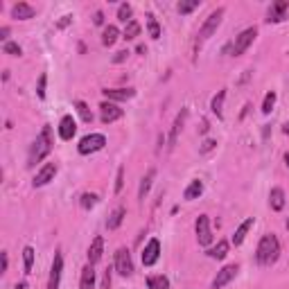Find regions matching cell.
<instances>
[{"label": "cell", "mask_w": 289, "mask_h": 289, "mask_svg": "<svg viewBox=\"0 0 289 289\" xmlns=\"http://www.w3.org/2000/svg\"><path fill=\"white\" fill-rule=\"evenodd\" d=\"M54 174H57V165H54V163H45V165L36 172V177H34V181H32V183H34V188L48 186V183L54 179Z\"/></svg>", "instance_id": "obj_12"}, {"label": "cell", "mask_w": 289, "mask_h": 289, "mask_svg": "<svg viewBox=\"0 0 289 289\" xmlns=\"http://www.w3.org/2000/svg\"><path fill=\"white\" fill-rule=\"evenodd\" d=\"M23 260H25V274H32V265H34V249L32 246L23 249Z\"/></svg>", "instance_id": "obj_30"}, {"label": "cell", "mask_w": 289, "mask_h": 289, "mask_svg": "<svg viewBox=\"0 0 289 289\" xmlns=\"http://www.w3.org/2000/svg\"><path fill=\"white\" fill-rule=\"evenodd\" d=\"M147 27H149V36L152 39H161V25H158L156 16H152V14L147 16Z\"/></svg>", "instance_id": "obj_29"}, {"label": "cell", "mask_w": 289, "mask_h": 289, "mask_svg": "<svg viewBox=\"0 0 289 289\" xmlns=\"http://www.w3.org/2000/svg\"><path fill=\"white\" fill-rule=\"evenodd\" d=\"M129 16H131V5L122 2V5H120V9H118V18L122 20V23H131V20H129Z\"/></svg>", "instance_id": "obj_35"}, {"label": "cell", "mask_w": 289, "mask_h": 289, "mask_svg": "<svg viewBox=\"0 0 289 289\" xmlns=\"http://www.w3.org/2000/svg\"><path fill=\"white\" fill-rule=\"evenodd\" d=\"M194 230H196V242L201 246H208L212 242V233H210V219L206 215H199L196 217V224H194Z\"/></svg>", "instance_id": "obj_6"}, {"label": "cell", "mask_w": 289, "mask_h": 289, "mask_svg": "<svg viewBox=\"0 0 289 289\" xmlns=\"http://www.w3.org/2000/svg\"><path fill=\"white\" fill-rule=\"evenodd\" d=\"M201 192H203V183L199 181V179H194V181H190V186L186 188V192H183V199L186 201H194L201 196Z\"/></svg>", "instance_id": "obj_20"}, {"label": "cell", "mask_w": 289, "mask_h": 289, "mask_svg": "<svg viewBox=\"0 0 289 289\" xmlns=\"http://www.w3.org/2000/svg\"><path fill=\"white\" fill-rule=\"evenodd\" d=\"M122 115H124V111L118 106V104H113V102H104L102 106H99V118H102L104 124L115 122V120H120Z\"/></svg>", "instance_id": "obj_9"}, {"label": "cell", "mask_w": 289, "mask_h": 289, "mask_svg": "<svg viewBox=\"0 0 289 289\" xmlns=\"http://www.w3.org/2000/svg\"><path fill=\"white\" fill-rule=\"evenodd\" d=\"M93 20H95V25H102V23H104V14H102V11H97Z\"/></svg>", "instance_id": "obj_42"}, {"label": "cell", "mask_w": 289, "mask_h": 289, "mask_svg": "<svg viewBox=\"0 0 289 289\" xmlns=\"http://www.w3.org/2000/svg\"><path fill=\"white\" fill-rule=\"evenodd\" d=\"M68 23H70V16H64V18L59 20V27H66V25H68Z\"/></svg>", "instance_id": "obj_46"}, {"label": "cell", "mask_w": 289, "mask_h": 289, "mask_svg": "<svg viewBox=\"0 0 289 289\" xmlns=\"http://www.w3.org/2000/svg\"><path fill=\"white\" fill-rule=\"evenodd\" d=\"M140 34V25L136 23V20H131V23H127V27H124V39L127 41H131V39H136V36Z\"/></svg>", "instance_id": "obj_31"}, {"label": "cell", "mask_w": 289, "mask_h": 289, "mask_svg": "<svg viewBox=\"0 0 289 289\" xmlns=\"http://www.w3.org/2000/svg\"><path fill=\"white\" fill-rule=\"evenodd\" d=\"M108 285H111V274L106 271V276H104V289H108Z\"/></svg>", "instance_id": "obj_44"}, {"label": "cell", "mask_w": 289, "mask_h": 289, "mask_svg": "<svg viewBox=\"0 0 289 289\" xmlns=\"http://www.w3.org/2000/svg\"><path fill=\"white\" fill-rule=\"evenodd\" d=\"M186 118H188V111H186V108H183V111L177 115V120H174V127H172V133H170V145H167V147H170V149H174V145H177L179 133H181L183 122H186Z\"/></svg>", "instance_id": "obj_17"}, {"label": "cell", "mask_w": 289, "mask_h": 289, "mask_svg": "<svg viewBox=\"0 0 289 289\" xmlns=\"http://www.w3.org/2000/svg\"><path fill=\"white\" fill-rule=\"evenodd\" d=\"M75 106H77V111H79V115H82L84 122H93V113H91V108L86 106V104H84V102H77Z\"/></svg>", "instance_id": "obj_33"}, {"label": "cell", "mask_w": 289, "mask_h": 289, "mask_svg": "<svg viewBox=\"0 0 289 289\" xmlns=\"http://www.w3.org/2000/svg\"><path fill=\"white\" fill-rule=\"evenodd\" d=\"M127 57H129V52L124 50V52H118V54H115V59H113V61H115V64H120V61H124Z\"/></svg>", "instance_id": "obj_41"}, {"label": "cell", "mask_w": 289, "mask_h": 289, "mask_svg": "<svg viewBox=\"0 0 289 289\" xmlns=\"http://www.w3.org/2000/svg\"><path fill=\"white\" fill-rule=\"evenodd\" d=\"M158 255H161V242L154 237V240H149V244L145 246V251H142V265L145 267L156 265Z\"/></svg>", "instance_id": "obj_11"}, {"label": "cell", "mask_w": 289, "mask_h": 289, "mask_svg": "<svg viewBox=\"0 0 289 289\" xmlns=\"http://www.w3.org/2000/svg\"><path fill=\"white\" fill-rule=\"evenodd\" d=\"M278 255H280V242H278V237L274 235V233H267L262 240H260V244H258V262L262 267H271L278 260Z\"/></svg>", "instance_id": "obj_2"}, {"label": "cell", "mask_w": 289, "mask_h": 289, "mask_svg": "<svg viewBox=\"0 0 289 289\" xmlns=\"http://www.w3.org/2000/svg\"><path fill=\"white\" fill-rule=\"evenodd\" d=\"M287 228H289V219H287Z\"/></svg>", "instance_id": "obj_50"}, {"label": "cell", "mask_w": 289, "mask_h": 289, "mask_svg": "<svg viewBox=\"0 0 289 289\" xmlns=\"http://www.w3.org/2000/svg\"><path fill=\"white\" fill-rule=\"evenodd\" d=\"M274 104H276V93L271 91V93H267V97H265V104H262V113H271Z\"/></svg>", "instance_id": "obj_36"}, {"label": "cell", "mask_w": 289, "mask_h": 289, "mask_svg": "<svg viewBox=\"0 0 289 289\" xmlns=\"http://www.w3.org/2000/svg\"><path fill=\"white\" fill-rule=\"evenodd\" d=\"M147 287L149 289H170V280H167L165 276H149Z\"/></svg>", "instance_id": "obj_27"}, {"label": "cell", "mask_w": 289, "mask_h": 289, "mask_svg": "<svg viewBox=\"0 0 289 289\" xmlns=\"http://www.w3.org/2000/svg\"><path fill=\"white\" fill-rule=\"evenodd\" d=\"M237 271H240V267L237 265H226L224 269L217 274V278L212 280V289H221V287H226V285L230 283V280L235 278L237 276Z\"/></svg>", "instance_id": "obj_10"}, {"label": "cell", "mask_w": 289, "mask_h": 289, "mask_svg": "<svg viewBox=\"0 0 289 289\" xmlns=\"http://www.w3.org/2000/svg\"><path fill=\"white\" fill-rule=\"evenodd\" d=\"M104 145H106V138L102 133H91V136L79 140V154H84V156L86 154H95L99 149H104Z\"/></svg>", "instance_id": "obj_4"}, {"label": "cell", "mask_w": 289, "mask_h": 289, "mask_svg": "<svg viewBox=\"0 0 289 289\" xmlns=\"http://www.w3.org/2000/svg\"><path fill=\"white\" fill-rule=\"evenodd\" d=\"M224 99H226V91H219L210 102V108H212V113H215L217 118H221V113H224Z\"/></svg>", "instance_id": "obj_26"}, {"label": "cell", "mask_w": 289, "mask_h": 289, "mask_svg": "<svg viewBox=\"0 0 289 289\" xmlns=\"http://www.w3.org/2000/svg\"><path fill=\"white\" fill-rule=\"evenodd\" d=\"M154 177H156V170H147V174L142 177V181H140V190H138V199L140 201H145V196H147V192H149V188H152V181H154Z\"/></svg>", "instance_id": "obj_21"}, {"label": "cell", "mask_w": 289, "mask_h": 289, "mask_svg": "<svg viewBox=\"0 0 289 289\" xmlns=\"http://www.w3.org/2000/svg\"><path fill=\"white\" fill-rule=\"evenodd\" d=\"M52 129L50 127H43V131L36 136V140L32 142V149H30V158H27V165L34 167L36 163H41L50 152H52Z\"/></svg>", "instance_id": "obj_1"}, {"label": "cell", "mask_w": 289, "mask_h": 289, "mask_svg": "<svg viewBox=\"0 0 289 289\" xmlns=\"http://www.w3.org/2000/svg\"><path fill=\"white\" fill-rule=\"evenodd\" d=\"M5 52L11 54V57H20V45L18 43H11V41H7V43H5Z\"/></svg>", "instance_id": "obj_37"}, {"label": "cell", "mask_w": 289, "mask_h": 289, "mask_svg": "<svg viewBox=\"0 0 289 289\" xmlns=\"http://www.w3.org/2000/svg\"><path fill=\"white\" fill-rule=\"evenodd\" d=\"M7 267H9V258H7V253H2V274L7 271Z\"/></svg>", "instance_id": "obj_43"}, {"label": "cell", "mask_w": 289, "mask_h": 289, "mask_svg": "<svg viewBox=\"0 0 289 289\" xmlns=\"http://www.w3.org/2000/svg\"><path fill=\"white\" fill-rule=\"evenodd\" d=\"M75 131H77V122H75L73 115H64L59 122V136L61 140H73Z\"/></svg>", "instance_id": "obj_14"}, {"label": "cell", "mask_w": 289, "mask_h": 289, "mask_svg": "<svg viewBox=\"0 0 289 289\" xmlns=\"http://www.w3.org/2000/svg\"><path fill=\"white\" fill-rule=\"evenodd\" d=\"M16 289H25V285H23V283H20V285H16Z\"/></svg>", "instance_id": "obj_48"}, {"label": "cell", "mask_w": 289, "mask_h": 289, "mask_svg": "<svg viewBox=\"0 0 289 289\" xmlns=\"http://www.w3.org/2000/svg\"><path fill=\"white\" fill-rule=\"evenodd\" d=\"M215 145H217L215 140H206V142H203V147H201V152H210V149L215 147Z\"/></svg>", "instance_id": "obj_40"}, {"label": "cell", "mask_w": 289, "mask_h": 289, "mask_svg": "<svg viewBox=\"0 0 289 289\" xmlns=\"http://www.w3.org/2000/svg\"><path fill=\"white\" fill-rule=\"evenodd\" d=\"M285 163H287V165H289V152H287V156H285Z\"/></svg>", "instance_id": "obj_49"}, {"label": "cell", "mask_w": 289, "mask_h": 289, "mask_svg": "<svg viewBox=\"0 0 289 289\" xmlns=\"http://www.w3.org/2000/svg\"><path fill=\"white\" fill-rule=\"evenodd\" d=\"M136 91L133 89H106L104 91V97L113 99V102H124V99H131Z\"/></svg>", "instance_id": "obj_16"}, {"label": "cell", "mask_w": 289, "mask_h": 289, "mask_svg": "<svg viewBox=\"0 0 289 289\" xmlns=\"http://www.w3.org/2000/svg\"><path fill=\"white\" fill-rule=\"evenodd\" d=\"M7 36H9V27H2L0 30V39H7Z\"/></svg>", "instance_id": "obj_45"}, {"label": "cell", "mask_w": 289, "mask_h": 289, "mask_svg": "<svg viewBox=\"0 0 289 289\" xmlns=\"http://www.w3.org/2000/svg\"><path fill=\"white\" fill-rule=\"evenodd\" d=\"M95 287V269L93 265H86L82 269V283H79V289H93Z\"/></svg>", "instance_id": "obj_19"}, {"label": "cell", "mask_w": 289, "mask_h": 289, "mask_svg": "<svg viewBox=\"0 0 289 289\" xmlns=\"http://www.w3.org/2000/svg\"><path fill=\"white\" fill-rule=\"evenodd\" d=\"M122 179H124V167L118 170V179H115V192L122 190Z\"/></svg>", "instance_id": "obj_39"}, {"label": "cell", "mask_w": 289, "mask_h": 289, "mask_svg": "<svg viewBox=\"0 0 289 289\" xmlns=\"http://www.w3.org/2000/svg\"><path fill=\"white\" fill-rule=\"evenodd\" d=\"M283 131H285V133H287V136H289V122H287V124H285V127H283Z\"/></svg>", "instance_id": "obj_47"}, {"label": "cell", "mask_w": 289, "mask_h": 289, "mask_svg": "<svg viewBox=\"0 0 289 289\" xmlns=\"http://www.w3.org/2000/svg\"><path fill=\"white\" fill-rule=\"evenodd\" d=\"M115 271H118L120 276H131L133 274L131 253H129L127 246H120L118 253H115Z\"/></svg>", "instance_id": "obj_5"}, {"label": "cell", "mask_w": 289, "mask_h": 289, "mask_svg": "<svg viewBox=\"0 0 289 289\" xmlns=\"http://www.w3.org/2000/svg\"><path fill=\"white\" fill-rule=\"evenodd\" d=\"M102 251H104V240L97 235L93 240V244L89 246V265H97L102 260Z\"/></svg>", "instance_id": "obj_18"}, {"label": "cell", "mask_w": 289, "mask_h": 289, "mask_svg": "<svg viewBox=\"0 0 289 289\" xmlns=\"http://www.w3.org/2000/svg\"><path fill=\"white\" fill-rule=\"evenodd\" d=\"M269 203H271V208H274L276 212L283 210V208H285V192L280 190V188H274V190H271V194H269Z\"/></svg>", "instance_id": "obj_23"}, {"label": "cell", "mask_w": 289, "mask_h": 289, "mask_svg": "<svg viewBox=\"0 0 289 289\" xmlns=\"http://www.w3.org/2000/svg\"><path fill=\"white\" fill-rule=\"evenodd\" d=\"M287 14H289V2L287 0H278V2H274V5L269 7V23H280V20H285L287 18Z\"/></svg>", "instance_id": "obj_13"}, {"label": "cell", "mask_w": 289, "mask_h": 289, "mask_svg": "<svg viewBox=\"0 0 289 289\" xmlns=\"http://www.w3.org/2000/svg\"><path fill=\"white\" fill-rule=\"evenodd\" d=\"M45 82H48V75H41V77H39V86H36V95H39V97L41 99H43L45 97Z\"/></svg>", "instance_id": "obj_38"}, {"label": "cell", "mask_w": 289, "mask_h": 289, "mask_svg": "<svg viewBox=\"0 0 289 289\" xmlns=\"http://www.w3.org/2000/svg\"><path fill=\"white\" fill-rule=\"evenodd\" d=\"M208 255H210L212 260H224L226 255H228V242H219L215 249L208 251Z\"/></svg>", "instance_id": "obj_28"}, {"label": "cell", "mask_w": 289, "mask_h": 289, "mask_svg": "<svg viewBox=\"0 0 289 289\" xmlns=\"http://www.w3.org/2000/svg\"><path fill=\"white\" fill-rule=\"evenodd\" d=\"M224 14H226V9L224 7H219V9H215L210 16L206 18V23H203V27L199 30V43H203V41H208L212 34H215L217 30H219V25H221V20H224Z\"/></svg>", "instance_id": "obj_3"}, {"label": "cell", "mask_w": 289, "mask_h": 289, "mask_svg": "<svg viewBox=\"0 0 289 289\" xmlns=\"http://www.w3.org/2000/svg\"><path fill=\"white\" fill-rule=\"evenodd\" d=\"M118 36H120L118 27H115V25H108V27H104V32H102V43L106 45V48H111V45L118 41Z\"/></svg>", "instance_id": "obj_25"}, {"label": "cell", "mask_w": 289, "mask_h": 289, "mask_svg": "<svg viewBox=\"0 0 289 289\" xmlns=\"http://www.w3.org/2000/svg\"><path fill=\"white\" fill-rule=\"evenodd\" d=\"M255 36H258V30H255V27H249V30H244V32H242V34L235 39V43H233V54H235V57L244 54L246 48H249V45L253 43Z\"/></svg>", "instance_id": "obj_8"}, {"label": "cell", "mask_w": 289, "mask_h": 289, "mask_svg": "<svg viewBox=\"0 0 289 289\" xmlns=\"http://www.w3.org/2000/svg\"><path fill=\"white\" fill-rule=\"evenodd\" d=\"M61 271H64V255H61V251H57V253H54V260H52V267H50L48 289H59Z\"/></svg>", "instance_id": "obj_7"}, {"label": "cell", "mask_w": 289, "mask_h": 289, "mask_svg": "<svg viewBox=\"0 0 289 289\" xmlns=\"http://www.w3.org/2000/svg\"><path fill=\"white\" fill-rule=\"evenodd\" d=\"M95 203H97V194H93V192H86V194H82V208H93Z\"/></svg>", "instance_id": "obj_34"}, {"label": "cell", "mask_w": 289, "mask_h": 289, "mask_svg": "<svg viewBox=\"0 0 289 289\" xmlns=\"http://www.w3.org/2000/svg\"><path fill=\"white\" fill-rule=\"evenodd\" d=\"M124 215H127V210H124V208H115V210L111 212V217L106 219V228H108V230H115L120 224H122Z\"/></svg>", "instance_id": "obj_24"}, {"label": "cell", "mask_w": 289, "mask_h": 289, "mask_svg": "<svg viewBox=\"0 0 289 289\" xmlns=\"http://www.w3.org/2000/svg\"><path fill=\"white\" fill-rule=\"evenodd\" d=\"M196 7H199V0H186V2L181 0L177 9H179V14H190V11H194Z\"/></svg>", "instance_id": "obj_32"}, {"label": "cell", "mask_w": 289, "mask_h": 289, "mask_svg": "<svg viewBox=\"0 0 289 289\" xmlns=\"http://www.w3.org/2000/svg\"><path fill=\"white\" fill-rule=\"evenodd\" d=\"M251 226H253V217H249V219L242 221L240 228H237V230H235V235H233V244L240 246L242 242H244V237H246V233L251 230Z\"/></svg>", "instance_id": "obj_22"}, {"label": "cell", "mask_w": 289, "mask_h": 289, "mask_svg": "<svg viewBox=\"0 0 289 289\" xmlns=\"http://www.w3.org/2000/svg\"><path fill=\"white\" fill-rule=\"evenodd\" d=\"M36 9L32 5H27V2H16L14 7H11V16L18 20H27V18H34Z\"/></svg>", "instance_id": "obj_15"}]
</instances>
